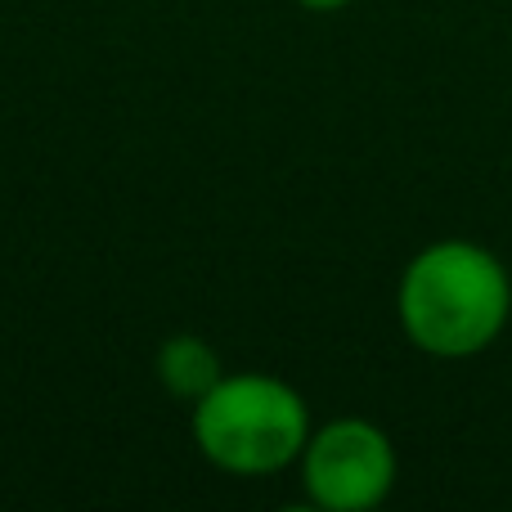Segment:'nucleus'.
<instances>
[{
    "label": "nucleus",
    "instance_id": "f257e3e1",
    "mask_svg": "<svg viewBox=\"0 0 512 512\" xmlns=\"http://www.w3.org/2000/svg\"><path fill=\"white\" fill-rule=\"evenodd\" d=\"M396 319L409 346L423 355L472 360L504 337L512 319V274L486 243L436 239L400 270Z\"/></svg>",
    "mask_w": 512,
    "mask_h": 512
},
{
    "label": "nucleus",
    "instance_id": "f03ea898",
    "mask_svg": "<svg viewBox=\"0 0 512 512\" xmlns=\"http://www.w3.org/2000/svg\"><path fill=\"white\" fill-rule=\"evenodd\" d=\"M194 445L230 477H274L292 468L310 441V409L297 387L270 373H221L194 400Z\"/></svg>",
    "mask_w": 512,
    "mask_h": 512
},
{
    "label": "nucleus",
    "instance_id": "7ed1b4c3",
    "mask_svg": "<svg viewBox=\"0 0 512 512\" xmlns=\"http://www.w3.org/2000/svg\"><path fill=\"white\" fill-rule=\"evenodd\" d=\"M301 490L324 512H369L396 486V445L369 418H333L315 427L297 459Z\"/></svg>",
    "mask_w": 512,
    "mask_h": 512
},
{
    "label": "nucleus",
    "instance_id": "20e7f679",
    "mask_svg": "<svg viewBox=\"0 0 512 512\" xmlns=\"http://www.w3.org/2000/svg\"><path fill=\"white\" fill-rule=\"evenodd\" d=\"M158 382L171 396L194 405L203 391H212L216 382H221V355L212 351V342H203V337H194V333L167 337L158 351Z\"/></svg>",
    "mask_w": 512,
    "mask_h": 512
},
{
    "label": "nucleus",
    "instance_id": "39448f33",
    "mask_svg": "<svg viewBox=\"0 0 512 512\" xmlns=\"http://www.w3.org/2000/svg\"><path fill=\"white\" fill-rule=\"evenodd\" d=\"M301 9H315V14H337V9H346L351 0H297Z\"/></svg>",
    "mask_w": 512,
    "mask_h": 512
}]
</instances>
